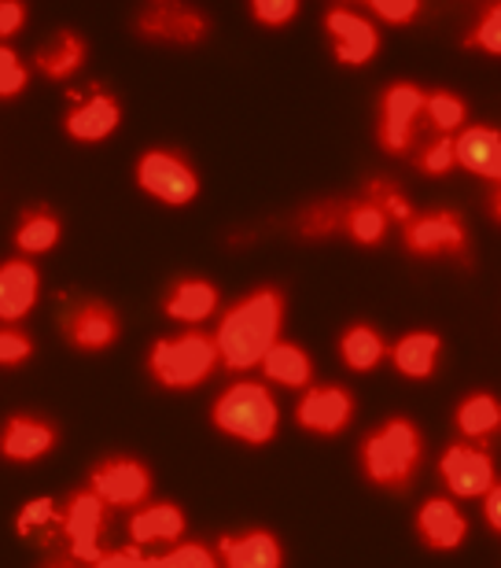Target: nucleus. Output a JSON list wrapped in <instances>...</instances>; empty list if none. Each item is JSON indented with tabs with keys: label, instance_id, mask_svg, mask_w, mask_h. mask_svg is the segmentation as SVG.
<instances>
[{
	"label": "nucleus",
	"instance_id": "f257e3e1",
	"mask_svg": "<svg viewBox=\"0 0 501 568\" xmlns=\"http://www.w3.org/2000/svg\"><path fill=\"white\" fill-rule=\"evenodd\" d=\"M288 322V303L277 284H258L241 295L214 325V344H218L225 373H250L262 366L273 344L284 339Z\"/></svg>",
	"mask_w": 501,
	"mask_h": 568
},
{
	"label": "nucleus",
	"instance_id": "f03ea898",
	"mask_svg": "<svg viewBox=\"0 0 501 568\" xmlns=\"http://www.w3.org/2000/svg\"><path fill=\"white\" fill-rule=\"evenodd\" d=\"M428 458V439L409 414H391L384 417L380 428H372L361 439L358 465L361 476L380 487V491H409L417 484L420 469Z\"/></svg>",
	"mask_w": 501,
	"mask_h": 568
},
{
	"label": "nucleus",
	"instance_id": "7ed1b4c3",
	"mask_svg": "<svg viewBox=\"0 0 501 568\" xmlns=\"http://www.w3.org/2000/svg\"><path fill=\"white\" fill-rule=\"evenodd\" d=\"M144 366H147V377L163 392H192L222 369V355H218V344H214V333L185 328V333H177V336L155 339V344L147 347Z\"/></svg>",
	"mask_w": 501,
	"mask_h": 568
},
{
	"label": "nucleus",
	"instance_id": "20e7f679",
	"mask_svg": "<svg viewBox=\"0 0 501 568\" xmlns=\"http://www.w3.org/2000/svg\"><path fill=\"white\" fill-rule=\"evenodd\" d=\"M211 425L247 447H266L280 428V406L262 381H233L211 406Z\"/></svg>",
	"mask_w": 501,
	"mask_h": 568
},
{
	"label": "nucleus",
	"instance_id": "39448f33",
	"mask_svg": "<svg viewBox=\"0 0 501 568\" xmlns=\"http://www.w3.org/2000/svg\"><path fill=\"white\" fill-rule=\"evenodd\" d=\"M111 509L104 498L93 495L89 487H82V491H74L71 498H67L63 506V554L71 561H78L82 568L96 565L100 558L108 554L104 539H108V528H111Z\"/></svg>",
	"mask_w": 501,
	"mask_h": 568
},
{
	"label": "nucleus",
	"instance_id": "423d86ee",
	"mask_svg": "<svg viewBox=\"0 0 501 568\" xmlns=\"http://www.w3.org/2000/svg\"><path fill=\"white\" fill-rule=\"evenodd\" d=\"M425 89L413 82H395L380 97V119H376V144L387 155L409 159L413 144L420 138V119H425Z\"/></svg>",
	"mask_w": 501,
	"mask_h": 568
},
{
	"label": "nucleus",
	"instance_id": "0eeeda50",
	"mask_svg": "<svg viewBox=\"0 0 501 568\" xmlns=\"http://www.w3.org/2000/svg\"><path fill=\"white\" fill-rule=\"evenodd\" d=\"M136 185L166 207H185L200 196V174L174 148H147L136 159Z\"/></svg>",
	"mask_w": 501,
	"mask_h": 568
},
{
	"label": "nucleus",
	"instance_id": "6e6552de",
	"mask_svg": "<svg viewBox=\"0 0 501 568\" xmlns=\"http://www.w3.org/2000/svg\"><path fill=\"white\" fill-rule=\"evenodd\" d=\"M398 233H402L406 252L417 258H458V263H469V230H464L461 214L450 207L417 211L413 222H406Z\"/></svg>",
	"mask_w": 501,
	"mask_h": 568
},
{
	"label": "nucleus",
	"instance_id": "1a4fd4ad",
	"mask_svg": "<svg viewBox=\"0 0 501 568\" xmlns=\"http://www.w3.org/2000/svg\"><path fill=\"white\" fill-rule=\"evenodd\" d=\"M439 480L450 498H483L498 484V465L491 458V447H476V443L453 439L439 454Z\"/></svg>",
	"mask_w": 501,
	"mask_h": 568
},
{
	"label": "nucleus",
	"instance_id": "9d476101",
	"mask_svg": "<svg viewBox=\"0 0 501 568\" xmlns=\"http://www.w3.org/2000/svg\"><path fill=\"white\" fill-rule=\"evenodd\" d=\"M85 487L104 498L111 509H136L152 498V469L133 454H111L93 465Z\"/></svg>",
	"mask_w": 501,
	"mask_h": 568
},
{
	"label": "nucleus",
	"instance_id": "9b49d317",
	"mask_svg": "<svg viewBox=\"0 0 501 568\" xmlns=\"http://www.w3.org/2000/svg\"><path fill=\"white\" fill-rule=\"evenodd\" d=\"M355 414H358V399L344 384H310L299 395V403H295V422H299V428L321 439H333L339 432H347Z\"/></svg>",
	"mask_w": 501,
	"mask_h": 568
},
{
	"label": "nucleus",
	"instance_id": "f8f14e48",
	"mask_svg": "<svg viewBox=\"0 0 501 568\" xmlns=\"http://www.w3.org/2000/svg\"><path fill=\"white\" fill-rule=\"evenodd\" d=\"M325 33L333 44V55L339 67H366L380 52V30L369 16H361L355 8H328L325 11Z\"/></svg>",
	"mask_w": 501,
	"mask_h": 568
},
{
	"label": "nucleus",
	"instance_id": "ddd939ff",
	"mask_svg": "<svg viewBox=\"0 0 501 568\" xmlns=\"http://www.w3.org/2000/svg\"><path fill=\"white\" fill-rule=\"evenodd\" d=\"M133 30L155 44H203L211 33V22L203 11L185 4H147L133 19Z\"/></svg>",
	"mask_w": 501,
	"mask_h": 568
},
{
	"label": "nucleus",
	"instance_id": "4468645a",
	"mask_svg": "<svg viewBox=\"0 0 501 568\" xmlns=\"http://www.w3.org/2000/svg\"><path fill=\"white\" fill-rule=\"evenodd\" d=\"M413 531L425 550L450 554V550H461L464 539H469V517H464V509L458 506V498L436 495L420 503L413 517Z\"/></svg>",
	"mask_w": 501,
	"mask_h": 568
},
{
	"label": "nucleus",
	"instance_id": "2eb2a0df",
	"mask_svg": "<svg viewBox=\"0 0 501 568\" xmlns=\"http://www.w3.org/2000/svg\"><path fill=\"white\" fill-rule=\"evenodd\" d=\"M122 126V108L108 89L93 85L89 93H71V111L63 115V130L71 141L96 144L108 141Z\"/></svg>",
	"mask_w": 501,
	"mask_h": 568
},
{
	"label": "nucleus",
	"instance_id": "dca6fc26",
	"mask_svg": "<svg viewBox=\"0 0 501 568\" xmlns=\"http://www.w3.org/2000/svg\"><path fill=\"white\" fill-rule=\"evenodd\" d=\"M60 443V428L41 414H11L0 425V458L11 465H33L49 458Z\"/></svg>",
	"mask_w": 501,
	"mask_h": 568
},
{
	"label": "nucleus",
	"instance_id": "f3484780",
	"mask_svg": "<svg viewBox=\"0 0 501 568\" xmlns=\"http://www.w3.org/2000/svg\"><path fill=\"white\" fill-rule=\"evenodd\" d=\"M130 547L136 550H147V547H177L185 542V531H188V520H185V509L170 498H147L144 506H136L130 514Z\"/></svg>",
	"mask_w": 501,
	"mask_h": 568
},
{
	"label": "nucleus",
	"instance_id": "a211bd4d",
	"mask_svg": "<svg viewBox=\"0 0 501 568\" xmlns=\"http://www.w3.org/2000/svg\"><path fill=\"white\" fill-rule=\"evenodd\" d=\"M119 333H122L119 311L111 303H100V300H89L82 306H74L63 322L67 344H71L74 351H82V355H100V351L115 347Z\"/></svg>",
	"mask_w": 501,
	"mask_h": 568
},
{
	"label": "nucleus",
	"instance_id": "6ab92c4d",
	"mask_svg": "<svg viewBox=\"0 0 501 568\" xmlns=\"http://www.w3.org/2000/svg\"><path fill=\"white\" fill-rule=\"evenodd\" d=\"M450 425L458 432V439L476 443V447H491L501 436V395L491 388H472L453 406Z\"/></svg>",
	"mask_w": 501,
	"mask_h": 568
},
{
	"label": "nucleus",
	"instance_id": "aec40b11",
	"mask_svg": "<svg viewBox=\"0 0 501 568\" xmlns=\"http://www.w3.org/2000/svg\"><path fill=\"white\" fill-rule=\"evenodd\" d=\"M387 362L406 381H431L442 362V336L436 328H409L387 347Z\"/></svg>",
	"mask_w": 501,
	"mask_h": 568
},
{
	"label": "nucleus",
	"instance_id": "412c9836",
	"mask_svg": "<svg viewBox=\"0 0 501 568\" xmlns=\"http://www.w3.org/2000/svg\"><path fill=\"white\" fill-rule=\"evenodd\" d=\"M222 568H284V547L269 528H244L214 542Z\"/></svg>",
	"mask_w": 501,
	"mask_h": 568
},
{
	"label": "nucleus",
	"instance_id": "4be33fe9",
	"mask_svg": "<svg viewBox=\"0 0 501 568\" xmlns=\"http://www.w3.org/2000/svg\"><path fill=\"white\" fill-rule=\"evenodd\" d=\"M218 303H222V295L214 288V281L192 274L170 284V292L163 295V314L185 328H200L203 322H211V317L218 314Z\"/></svg>",
	"mask_w": 501,
	"mask_h": 568
},
{
	"label": "nucleus",
	"instance_id": "5701e85b",
	"mask_svg": "<svg viewBox=\"0 0 501 568\" xmlns=\"http://www.w3.org/2000/svg\"><path fill=\"white\" fill-rule=\"evenodd\" d=\"M41 292V274L30 258H8L0 263V325H19L33 311Z\"/></svg>",
	"mask_w": 501,
	"mask_h": 568
},
{
	"label": "nucleus",
	"instance_id": "b1692460",
	"mask_svg": "<svg viewBox=\"0 0 501 568\" xmlns=\"http://www.w3.org/2000/svg\"><path fill=\"white\" fill-rule=\"evenodd\" d=\"M453 155H458V166H464L469 174L494 181L501 170V130L487 126V122L464 126L458 133V144H453Z\"/></svg>",
	"mask_w": 501,
	"mask_h": 568
},
{
	"label": "nucleus",
	"instance_id": "393cba45",
	"mask_svg": "<svg viewBox=\"0 0 501 568\" xmlns=\"http://www.w3.org/2000/svg\"><path fill=\"white\" fill-rule=\"evenodd\" d=\"M262 377L269 384H280V388H292V392H306L314 384V358L306 355L299 344L292 339H280V344L269 347V355L262 358Z\"/></svg>",
	"mask_w": 501,
	"mask_h": 568
},
{
	"label": "nucleus",
	"instance_id": "a878e982",
	"mask_svg": "<svg viewBox=\"0 0 501 568\" xmlns=\"http://www.w3.org/2000/svg\"><path fill=\"white\" fill-rule=\"evenodd\" d=\"M339 358L350 373H372L387 362V339L376 325L369 322H350L344 333H339Z\"/></svg>",
	"mask_w": 501,
	"mask_h": 568
},
{
	"label": "nucleus",
	"instance_id": "bb28decb",
	"mask_svg": "<svg viewBox=\"0 0 501 568\" xmlns=\"http://www.w3.org/2000/svg\"><path fill=\"white\" fill-rule=\"evenodd\" d=\"M85 55H89V44L82 33L63 30V33H55L52 44L38 49L33 67H38V74L49 78V82H67V78H74L85 67Z\"/></svg>",
	"mask_w": 501,
	"mask_h": 568
},
{
	"label": "nucleus",
	"instance_id": "cd10ccee",
	"mask_svg": "<svg viewBox=\"0 0 501 568\" xmlns=\"http://www.w3.org/2000/svg\"><path fill=\"white\" fill-rule=\"evenodd\" d=\"M60 236H63V225H60V219H55L52 207H30V211H22V219L16 225V233H11V241H16L22 258H33V255L55 252Z\"/></svg>",
	"mask_w": 501,
	"mask_h": 568
},
{
	"label": "nucleus",
	"instance_id": "c85d7f7f",
	"mask_svg": "<svg viewBox=\"0 0 501 568\" xmlns=\"http://www.w3.org/2000/svg\"><path fill=\"white\" fill-rule=\"evenodd\" d=\"M391 222L384 219L380 207L366 196H347L344 203V236H350L358 247H384Z\"/></svg>",
	"mask_w": 501,
	"mask_h": 568
},
{
	"label": "nucleus",
	"instance_id": "c756f323",
	"mask_svg": "<svg viewBox=\"0 0 501 568\" xmlns=\"http://www.w3.org/2000/svg\"><path fill=\"white\" fill-rule=\"evenodd\" d=\"M453 144H458V138H450V133H436V130L425 126V130H420L417 144H413V152H409V163H413L417 174L442 178V174H450V170L458 166Z\"/></svg>",
	"mask_w": 501,
	"mask_h": 568
},
{
	"label": "nucleus",
	"instance_id": "7c9ffc66",
	"mask_svg": "<svg viewBox=\"0 0 501 568\" xmlns=\"http://www.w3.org/2000/svg\"><path fill=\"white\" fill-rule=\"evenodd\" d=\"M16 531L22 539H33V542H55L63 536V509L55 506V498H30V503L19 509Z\"/></svg>",
	"mask_w": 501,
	"mask_h": 568
},
{
	"label": "nucleus",
	"instance_id": "2f4dec72",
	"mask_svg": "<svg viewBox=\"0 0 501 568\" xmlns=\"http://www.w3.org/2000/svg\"><path fill=\"white\" fill-rule=\"evenodd\" d=\"M344 203L347 200H314L295 214V233L303 241H333L344 233Z\"/></svg>",
	"mask_w": 501,
	"mask_h": 568
},
{
	"label": "nucleus",
	"instance_id": "473e14b6",
	"mask_svg": "<svg viewBox=\"0 0 501 568\" xmlns=\"http://www.w3.org/2000/svg\"><path fill=\"white\" fill-rule=\"evenodd\" d=\"M425 119H428V130L458 138V133L469 126V104H464V97L453 93V89H428Z\"/></svg>",
	"mask_w": 501,
	"mask_h": 568
},
{
	"label": "nucleus",
	"instance_id": "72a5a7b5",
	"mask_svg": "<svg viewBox=\"0 0 501 568\" xmlns=\"http://www.w3.org/2000/svg\"><path fill=\"white\" fill-rule=\"evenodd\" d=\"M361 196H366L369 203H376L384 219L391 225H398V230H402L406 222H413V214H417V207L409 203V196L395 185L391 178H369L366 185H361Z\"/></svg>",
	"mask_w": 501,
	"mask_h": 568
},
{
	"label": "nucleus",
	"instance_id": "f704fd0d",
	"mask_svg": "<svg viewBox=\"0 0 501 568\" xmlns=\"http://www.w3.org/2000/svg\"><path fill=\"white\" fill-rule=\"evenodd\" d=\"M464 49L472 52H487V55H501V0L487 4L476 19V27L464 33Z\"/></svg>",
	"mask_w": 501,
	"mask_h": 568
},
{
	"label": "nucleus",
	"instance_id": "c9c22d12",
	"mask_svg": "<svg viewBox=\"0 0 501 568\" xmlns=\"http://www.w3.org/2000/svg\"><path fill=\"white\" fill-rule=\"evenodd\" d=\"M33 336L22 325H0V369H22L33 358Z\"/></svg>",
	"mask_w": 501,
	"mask_h": 568
},
{
	"label": "nucleus",
	"instance_id": "e433bc0d",
	"mask_svg": "<svg viewBox=\"0 0 501 568\" xmlns=\"http://www.w3.org/2000/svg\"><path fill=\"white\" fill-rule=\"evenodd\" d=\"M27 85H30V67L22 63V55L11 44H0V100L22 97Z\"/></svg>",
	"mask_w": 501,
	"mask_h": 568
},
{
	"label": "nucleus",
	"instance_id": "4c0bfd02",
	"mask_svg": "<svg viewBox=\"0 0 501 568\" xmlns=\"http://www.w3.org/2000/svg\"><path fill=\"white\" fill-rule=\"evenodd\" d=\"M89 568H170L166 554H144L136 547H119V550H108L104 558Z\"/></svg>",
	"mask_w": 501,
	"mask_h": 568
},
{
	"label": "nucleus",
	"instance_id": "58836bf2",
	"mask_svg": "<svg viewBox=\"0 0 501 568\" xmlns=\"http://www.w3.org/2000/svg\"><path fill=\"white\" fill-rule=\"evenodd\" d=\"M170 568H222L218 554L207 542H177V547L166 550Z\"/></svg>",
	"mask_w": 501,
	"mask_h": 568
},
{
	"label": "nucleus",
	"instance_id": "ea45409f",
	"mask_svg": "<svg viewBox=\"0 0 501 568\" xmlns=\"http://www.w3.org/2000/svg\"><path fill=\"white\" fill-rule=\"evenodd\" d=\"M299 16V0H255L250 4V19L258 27H288Z\"/></svg>",
	"mask_w": 501,
	"mask_h": 568
},
{
	"label": "nucleus",
	"instance_id": "a19ab883",
	"mask_svg": "<svg viewBox=\"0 0 501 568\" xmlns=\"http://www.w3.org/2000/svg\"><path fill=\"white\" fill-rule=\"evenodd\" d=\"M369 16L372 19H384V22H395V27H406V22L420 19L425 4L420 0H369Z\"/></svg>",
	"mask_w": 501,
	"mask_h": 568
},
{
	"label": "nucleus",
	"instance_id": "79ce46f5",
	"mask_svg": "<svg viewBox=\"0 0 501 568\" xmlns=\"http://www.w3.org/2000/svg\"><path fill=\"white\" fill-rule=\"evenodd\" d=\"M27 27V4L19 0H0V44H8L16 33Z\"/></svg>",
	"mask_w": 501,
	"mask_h": 568
},
{
	"label": "nucleus",
	"instance_id": "37998d69",
	"mask_svg": "<svg viewBox=\"0 0 501 568\" xmlns=\"http://www.w3.org/2000/svg\"><path fill=\"white\" fill-rule=\"evenodd\" d=\"M483 520L501 536V480L483 495Z\"/></svg>",
	"mask_w": 501,
	"mask_h": 568
},
{
	"label": "nucleus",
	"instance_id": "c03bdc74",
	"mask_svg": "<svg viewBox=\"0 0 501 568\" xmlns=\"http://www.w3.org/2000/svg\"><path fill=\"white\" fill-rule=\"evenodd\" d=\"M487 211H491V219L501 225V185L487 189Z\"/></svg>",
	"mask_w": 501,
	"mask_h": 568
},
{
	"label": "nucleus",
	"instance_id": "a18cd8bd",
	"mask_svg": "<svg viewBox=\"0 0 501 568\" xmlns=\"http://www.w3.org/2000/svg\"><path fill=\"white\" fill-rule=\"evenodd\" d=\"M41 568H82L78 561H71L67 554H55V558H49V561H41Z\"/></svg>",
	"mask_w": 501,
	"mask_h": 568
},
{
	"label": "nucleus",
	"instance_id": "49530a36",
	"mask_svg": "<svg viewBox=\"0 0 501 568\" xmlns=\"http://www.w3.org/2000/svg\"><path fill=\"white\" fill-rule=\"evenodd\" d=\"M494 185H501V170H498V178H494Z\"/></svg>",
	"mask_w": 501,
	"mask_h": 568
}]
</instances>
